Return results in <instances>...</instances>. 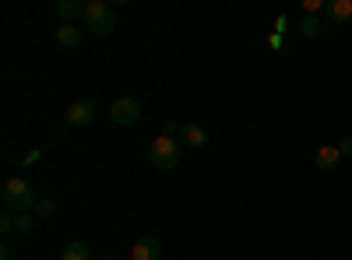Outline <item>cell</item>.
<instances>
[{
	"mask_svg": "<svg viewBox=\"0 0 352 260\" xmlns=\"http://www.w3.org/2000/svg\"><path fill=\"white\" fill-rule=\"evenodd\" d=\"M180 144H187V148H204V144H208V130H204L201 123H184Z\"/></svg>",
	"mask_w": 352,
	"mask_h": 260,
	"instance_id": "10",
	"label": "cell"
},
{
	"mask_svg": "<svg viewBox=\"0 0 352 260\" xmlns=\"http://www.w3.org/2000/svg\"><path fill=\"white\" fill-rule=\"evenodd\" d=\"M60 260H96V257H92V250H88L85 243H67Z\"/></svg>",
	"mask_w": 352,
	"mask_h": 260,
	"instance_id": "13",
	"label": "cell"
},
{
	"mask_svg": "<svg viewBox=\"0 0 352 260\" xmlns=\"http://www.w3.org/2000/svg\"><path fill=\"white\" fill-rule=\"evenodd\" d=\"M342 158H345V155L338 152V144H320V148L314 152V165H317V169H324V172L338 169Z\"/></svg>",
	"mask_w": 352,
	"mask_h": 260,
	"instance_id": "8",
	"label": "cell"
},
{
	"mask_svg": "<svg viewBox=\"0 0 352 260\" xmlns=\"http://www.w3.org/2000/svg\"><path fill=\"white\" fill-rule=\"evenodd\" d=\"M32 215H36V218H53V215H56V204H53L50 197H39L36 208H32Z\"/></svg>",
	"mask_w": 352,
	"mask_h": 260,
	"instance_id": "15",
	"label": "cell"
},
{
	"mask_svg": "<svg viewBox=\"0 0 352 260\" xmlns=\"http://www.w3.org/2000/svg\"><path fill=\"white\" fill-rule=\"evenodd\" d=\"M180 130H184V127H176V120H166V123H162V134H166V137L180 134Z\"/></svg>",
	"mask_w": 352,
	"mask_h": 260,
	"instance_id": "18",
	"label": "cell"
},
{
	"mask_svg": "<svg viewBox=\"0 0 352 260\" xmlns=\"http://www.w3.org/2000/svg\"><path fill=\"white\" fill-rule=\"evenodd\" d=\"M85 28H88V32H96V36H109L116 28V8H109L106 0H88Z\"/></svg>",
	"mask_w": 352,
	"mask_h": 260,
	"instance_id": "2",
	"label": "cell"
},
{
	"mask_svg": "<svg viewBox=\"0 0 352 260\" xmlns=\"http://www.w3.org/2000/svg\"><path fill=\"white\" fill-rule=\"evenodd\" d=\"M349 21H352V0H331L324 28H328V32H335L338 25H349Z\"/></svg>",
	"mask_w": 352,
	"mask_h": 260,
	"instance_id": "7",
	"label": "cell"
},
{
	"mask_svg": "<svg viewBox=\"0 0 352 260\" xmlns=\"http://www.w3.org/2000/svg\"><path fill=\"white\" fill-rule=\"evenodd\" d=\"M300 32H303L307 39H317L320 32H324V21H320L317 14H303V18H300Z\"/></svg>",
	"mask_w": 352,
	"mask_h": 260,
	"instance_id": "12",
	"label": "cell"
},
{
	"mask_svg": "<svg viewBox=\"0 0 352 260\" xmlns=\"http://www.w3.org/2000/svg\"><path fill=\"white\" fill-rule=\"evenodd\" d=\"M36 215L32 211H28V215H14V233H21V236H28V233H32V228H36Z\"/></svg>",
	"mask_w": 352,
	"mask_h": 260,
	"instance_id": "14",
	"label": "cell"
},
{
	"mask_svg": "<svg viewBox=\"0 0 352 260\" xmlns=\"http://www.w3.org/2000/svg\"><path fill=\"white\" fill-rule=\"evenodd\" d=\"M180 152H184L180 141L159 134V137L152 141V148H148V162H152L155 169H176V162H180Z\"/></svg>",
	"mask_w": 352,
	"mask_h": 260,
	"instance_id": "3",
	"label": "cell"
},
{
	"mask_svg": "<svg viewBox=\"0 0 352 260\" xmlns=\"http://www.w3.org/2000/svg\"><path fill=\"white\" fill-rule=\"evenodd\" d=\"M317 11H328L324 0H303V14H317Z\"/></svg>",
	"mask_w": 352,
	"mask_h": 260,
	"instance_id": "16",
	"label": "cell"
},
{
	"mask_svg": "<svg viewBox=\"0 0 352 260\" xmlns=\"http://www.w3.org/2000/svg\"><path fill=\"white\" fill-rule=\"evenodd\" d=\"M338 152H342V155H352V134L338 141Z\"/></svg>",
	"mask_w": 352,
	"mask_h": 260,
	"instance_id": "19",
	"label": "cell"
},
{
	"mask_svg": "<svg viewBox=\"0 0 352 260\" xmlns=\"http://www.w3.org/2000/svg\"><path fill=\"white\" fill-rule=\"evenodd\" d=\"M4 211H11V215H28L36 208V193H32V187H28V180H21V176H11L8 183H4Z\"/></svg>",
	"mask_w": 352,
	"mask_h": 260,
	"instance_id": "1",
	"label": "cell"
},
{
	"mask_svg": "<svg viewBox=\"0 0 352 260\" xmlns=\"http://www.w3.org/2000/svg\"><path fill=\"white\" fill-rule=\"evenodd\" d=\"M109 120H113L116 127H134V123L141 120V102H138L134 95L116 99V102L109 106Z\"/></svg>",
	"mask_w": 352,
	"mask_h": 260,
	"instance_id": "4",
	"label": "cell"
},
{
	"mask_svg": "<svg viewBox=\"0 0 352 260\" xmlns=\"http://www.w3.org/2000/svg\"><path fill=\"white\" fill-rule=\"evenodd\" d=\"M96 117H99V109H96V102H88V99H78V102L67 106V127H92Z\"/></svg>",
	"mask_w": 352,
	"mask_h": 260,
	"instance_id": "5",
	"label": "cell"
},
{
	"mask_svg": "<svg viewBox=\"0 0 352 260\" xmlns=\"http://www.w3.org/2000/svg\"><path fill=\"white\" fill-rule=\"evenodd\" d=\"M162 257V239L159 236H141L131 246V260H159Z\"/></svg>",
	"mask_w": 352,
	"mask_h": 260,
	"instance_id": "6",
	"label": "cell"
},
{
	"mask_svg": "<svg viewBox=\"0 0 352 260\" xmlns=\"http://www.w3.org/2000/svg\"><path fill=\"white\" fill-rule=\"evenodd\" d=\"M0 233H4V236H11V233H14V215H11V211L0 215Z\"/></svg>",
	"mask_w": 352,
	"mask_h": 260,
	"instance_id": "17",
	"label": "cell"
},
{
	"mask_svg": "<svg viewBox=\"0 0 352 260\" xmlns=\"http://www.w3.org/2000/svg\"><path fill=\"white\" fill-rule=\"evenodd\" d=\"M96 260H113V257H96Z\"/></svg>",
	"mask_w": 352,
	"mask_h": 260,
	"instance_id": "20",
	"label": "cell"
},
{
	"mask_svg": "<svg viewBox=\"0 0 352 260\" xmlns=\"http://www.w3.org/2000/svg\"><path fill=\"white\" fill-rule=\"evenodd\" d=\"M85 8L88 4H81V0H60L56 4V18H60V25H74L78 18H85Z\"/></svg>",
	"mask_w": 352,
	"mask_h": 260,
	"instance_id": "9",
	"label": "cell"
},
{
	"mask_svg": "<svg viewBox=\"0 0 352 260\" xmlns=\"http://www.w3.org/2000/svg\"><path fill=\"white\" fill-rule=\"evenodd\" d=\"M81 43H85V36H81V28H78V25H60V28H56V46L78 49Z\"/></svg>",
	"mask_w": 352,
	"mask_h": 260,
	"instance_id": "11",
	"label": "cell"
}]
</instances>
